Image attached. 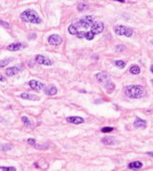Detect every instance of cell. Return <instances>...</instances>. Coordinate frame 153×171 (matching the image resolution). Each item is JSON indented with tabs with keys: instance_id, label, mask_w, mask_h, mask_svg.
I'll return each instance as SVG.
<instances>
[{
	"instance_id": "1f68e13d",
	"label": "cell",
	"mask_w": 153,
	"mask_h": 171,
	"mask_svg": "<svg viewBox=\"0 0 153 171\" xmlns=\"http://www.w3.org/2000/svg\"><path fill=\"white\" fill-rule=\"evenodd\" d=\"M152 82H153V80H152Z\"/></svg>"
},
{
	"instance_id": "6da1fadb",
	"label": "cell",
	"mask_w": 153,
	"mask_h": 171,
	"mask_svg": "<svg viewBox=\"0 0 153 171\" xmlns=\"http://www.w3.org/2000/svg\"><path fill=\"white\" fill-rule=\"evenodd\" d=\"M104 30V24L97 22L93 16H84L77 20L68 27L70 34L77 36V38L92 41L94 36L100 34Z\"/></svg>"
},
{
	"instance_id": "e0dca14e",
	"label": "cell",
	"mask_w": 153,
	"mask_h": 171,
	"mask_svg": "<svg viewBox=\"0 0 153 171\" xmlns=\"http://www.w3.org/2000/svg\"><path fill=\"white\" fill-rule=\"evenodd\" d=\"M130 72L132 75H139L141 70H140V67L137 65V64H132V65L130 67Z\"/></svg>"
},
{
	"instance_id": "44dd1931",
	"label": "cell",
	"mask_w": 153,
	"mask_h": 171,
	"mask_svg": "<svg viewBox=\"0 0 153 171\" xmlns=\"http://www.w3.org/2000/svg\"><path fill=\"white\" fill-rule=\"evenodd\" d=\"M12 60H13V58H7V59L1 60L0 61V67H6Z\"/></svg>"
},
{
	"instance_id": "f546056e",
	"label": "cell",
	"mask_w": 153,
	"mask_h": 171,
	"mask_svg": "<svg viewBox=\"0 0 153 171\" xmlns=\"http://www.w3.org/2000/svg\"><path fill=\"white\" fill-rule=\"evenodd\" d=\"M147 155H149V156H152V157H153V153H150V152H148V153H147Z\"/></svg>"
},
{
	"instance_id": "2e32d148",
	"label": "cell",
	"mask_w": 153,
	"mask_h": 171,
	"mask_svg": "<svg viewBox=\"0 0 153 171\" xmlns=\"http://www.w3.org/2000/svg\"><path fill=\"white\" fill-rule=\"evenodd\" d=\"M101 142L104 145H108V146H111V145H114L115 143V140L114 137H111V136H107V137H104L103 139L101 140Z\"/></svg>"
},
{
	"instance_id": "484cf974",
	"label": "cell",
	"mask_w": 153,
	"mask_h": 171,
	"mask_svg": "<svg viewBox=\"0 0 153 171\" xmlns=\"http://www.w3.org/2000/svg\"><path fill=\"white\" fill-rule=\"evenodd\" d=\"M0 25H2V26L6 27H10L9 24H7V22H5V21H0Z\"/></svg>"
},
{
	"instance_id": "4dcf8cb0",
	"label": "cell",
	"mask_w": 153,
	"mask_h": 171,
	"mask_svg": "<svg viewBox=\"0 0 153 171\" xmlns=\"http://www.w3.org/2000/svg\"><path fill=\"white\" fill-rule=\"evenodd\" d=\"M152 44H153V40H152Z\"/></svg>"
},
{
	"instance_id": "4fadbf2b",
	"label": "cell",
	"mask_w": 153,
	"mask_h": 171,
	"mask_svg": "<svg viewBox=\"0 0 153 171\" xmlns=\"http://www.w3.org/2000/svg\"><path fill=\"white\" fill-rule=\"evenodd\" d=\"M44 94L47 96H55L56 94L58 93V89L53 86V85H49V86L44 87Z\"/></svg>"
},
{
	"instance_id": "30bf717a",
	"label": "cell",
	"mask_w": 153,
	"mask_h": 171,
	"mask_svg": "<svg viewBox=\"0 0 153 171\" xmlns=\"http://www.w3.org/2000/svg\"><path fill=\"white\" fill-rule=\"evenodd\" d=\"M133 126H134V128H136V129H146L147 126V123L146 120L140 118V117H137V118H136L135 121H134Z\"/></svg>"
},
{
	"instance_id": "d6986e66",
	"label": "cell",
	"mask_w": 153,
	"mask_h": 171,
	"mask_svg": "<svg viewBox=\"0 0 153 171\" xmlns=\"http://www.w3.org/2000/svg\"><path fill=\"white\" fill-rule=\"evenodd\" d=\"M22 122H23V124L26 126V127L27 128H32L33 127V125H32V122L30 121V119L28 118V117L27 116H23L22 118H21Z\"/></svg>"
},
{
	"instance_id": "cb8c5ba5",
	"label": "cell",
	"mask_w": 153,
	"mask_h": 171,
	"mask_svg": "<svg viewBox=\"0 0 153 171\" xmlns=\"http://www.w3.org/2000/svg\"><path fill=\"white\" fill-rule=\"evenodd\" d=\"M27 144H30L31 146H35L36 145V141H35V139H33V138H28V139H27Z\"/></svg>"
},
{
	"instance_id": "83f0119b",
	"label": "cell",
	"mask_w": 153,
	"mask_h": 171,
	"mask_svg": "<svg viewBox=\"0 0 153 171\" xmlns=\"http://www.w3.org/2000/svg\"><path fill=\"white\" fill-rule=\"evenodd\" d=\"M115 1H118V2H122V3H124V2H125V0H115Z\"/></svg>"
},
{
	"instance_id": "ffe728a7",
	"label": "cell",
	"mask_w": 153,
	"mask_h": 171,
	"mask_svg": "<svg viewBox=\"0 0 153 171\" xmlns=\"http://www.w3.org/2000/svg\"><path fill=\"white\" fill-rule=\"evenodd\" d=\"M77 9L78 11H80V13H83V11H87L89 9V5L87 3H80V4H78Z\"/></svg>"
},
{
	"instance_id": "ba28073f",
	"label": "cell",
	"mask_w": 153,
	"mask_h": 171,
	"mask_svg": "<svg viewBox=\"0 0 153 171\" xmlns=\"http://www.w3.org/2000/svg\"><path fill=\"white\" fill-rule=\"evenodd\" d=\"M28 85H30V87L33 91H36V92L41 91L44 87V84L43 82H41V81L36 80H31L30 82H28Z\"/></svg>"
},
{
	"instance_id": "52a82bcc",
	"label": "cell",
	"mask_w": 153,
	"mask_h": 171,
	"mask_svg": "<svg viewBox=\"0 0 153 171\" xmlns=\"http://www.w3.org/2000/svg\"><path fill=\"white\" fill-rule=\"evenodd\" d=\"M47 42L49 44H51V46H60V44L63 43V39L60 35L58 34H52L48 37L47 39Z\"/></svg>"
},
{
	"instance_id": "8fae6325",
	"label": "cell",
	"mask_w": 153,
	"mask_h": 171,
	"mask_svg": "<svg viewBox=\"0 0 153 171\" xmlns=\"http://www.w3.org/2000/svg\"><path fill=\"white\" fill-rule=\"evenodd\" d=\"M66 121L69 122V123L71 124H76V125H78V124H82L84 123V118H82V117H80V116H70V117H67L66 118Z\"/></svg>"
},
{
	"instance_id": "7a4b0ae2",
	"label": "cell",
	"mask_w": 153,
	"mask_h": 171,
	"mask_svg": "<svg viewBox=\"0 0 153 171\" xmlns=\"http://www.w3.org/2000/svg\"><path fill=\"white\" fill-rule=\"evenodd\" d=\"M125 95L130 97V99H142L143 96L146 95V90L145 88L141 85H129L125 88Z\"/></svg>"
},
{
	"instance_id": "603a6c76",
	"label": "cell",
	"mask_w": 153,
	"mask_h": 171,
	"mask_svg": "<svg viewBox=\"0 0 153 171\" xmlns=\"http://www.w3.org/2000/svg\"><path fill=\"white\" fill-rule=\"evenodd\" d=\"M114 129V128H113V127H104V128L101 129V132H103V133L111 132H113Z\"/></svg>"
},
{
	"instance_id": "9a60e30c",
	"label": "cell",
	"mask_w": 153,
	"mask_h": 171,
	"mask_svg": "<svg viewBox=\"0 0 153 171\" xmlns=\"http://www.w3.org/2000/svg\"><path fill=\"white\" fill-rule=\"evenodd\" d=\"M128 167L130 169H140L143 167V164L139 161H135V162H131L128 165Z\"/></svg>"
},
{
	"instance_id": "ac0fdd59",
	"label": "cell",
	"mask_w": 153,
	"mask_h": 171,
	"mask_svg": "<svg viewBox=\"0 0 153 171\" xmlns=\"http://www.w3.org/2000/svg\"><path fill=\"white\" fill-rule=\"evenodd\" d=\"M114 64L118 68H124L127 65V62L126 61H123V60H116L114 62Z\"/></svg>"
},
{
	"instance_id": "8992f818",
	"label": "cell",
	"mask_w": 153,
	"mask_h": 171,
	"mask_svg": "<svg viewBox=\"0 0 153 171\" xmlns=\"http://www.w3.org/2000/svg\"><path fill=\"white\" fill-rule=\"evenodd\" d=\"M35 61L39 64H42V65H47V66L52 65V63H53V62L50 59L47 58V57L44 56V55H36L35 56Z\"/></svg>"
},
{
	"instance_id": "d4e9b609",
	"label": "cell",
	"mask_w": 153,
	"mask_h": 171,
	"mask_svg": "<svg viewBox=\"0 0 153 171\" xmlns=\"http://www.w3.org/2000/svg\"><path fill=\"white\" fill-rule=\"evenodd\" d=\"M125 49H126V46H121V44H119V46H117V47H116V50L118 52H122Z\"/></svg>"
},
{
	"instance_id": "7c38bea8",
	"label": "cell",
	"mask_w": 153,
	"mask_h": 171,
	"mask_svg": "<svg viewBox=\"0 0 153 171\" xmlns=\"http://www.w3.org/2000/svg\"><path fill=\"white\" fill-rule=\"evenodd\" d=\"M21 99H27V100H32V101H38L40 99V97L36 95H32V94H28V93H23L21 94Z\"/></svg>"
},
{
	"instance_id": "7402d4cb",
	"label": "cell",
	"mask_w": 153,
	"mask_h": 171,
	"mask_svg": "<svg viewBox=\"0 0 153 171\" xmlns=\"http://www.w3.org/2000/svg\"><path fill=\"white\" fill-rule=\"evenodd\" d=\"M16 168L12 166H0V171H15Z\"/></svg>"
},
{
	"instance_id": "3957f363",
	"label": "cell",
	"mask_w": 153,
	"mask_h": 171,
	"mask_svg": "<svg viewBox=\"0 0 153 171\" xmlns=\"http://www.w3.org/2000/svg\"><path fill=\"white\" fill-rule=\"evenodd\" d=\"M96 78H97V80L106 89V90H108V91L114 90L115 85L113 82V80H111V77L109 76L108 73L100 72V73H98V74H97Z\"/></svg>"
},
{
	"instance_id": "5b68a950",
	"label": "cell",
	"mask_w": 153,
	"mask_h": 171,
	"mask_svg": "<svg viewBox=\"0 0 153 171\" xmlns=\"http://www.w3.org/2000/svg\"><path fill=\"white\" fill-rule=\"evenodd\" d=\"M114 32L115 34H117L119 36H126V37L130 38V36L133 34V30L130 27H128L125 26L119 25L114 27Z\"/></svg>"
},
{
	"instance_id": "5bb4252c",
	"label": "cell",
	"mask_w": 153,
	"mask_h": 171,
	"mask_svg": "<svg viewBox=\"0 0 153 171\" xmlns=\"http://www.w3.org/2000/svg\"><path fill=\"white\" fill-rule=\"evenodd\" d=\"M23 47V44L21 43H13L7 46V49L10 51H18Z\"/></svg>"
},
{
	"instance_id": "4316f807",
	"label": "cell",
	"mask_w": 153,
	"mask_h": 171,
	"mask_svg": "<svg viewBox=\"0 0 153 171\" xmlns=\"http://www.w3.org/2000/svg\"><path fill=\"white\" fill-rule=\"evenodd\" d=\"M0 81H2V82H4V81H6V79L4 78L3 75L1 74V73H0Z\"/></svg>"
},
{
	"instance_id": "277c9868",
	"label": "cell",
	"mask_w": 153,
	"mask_h": 171,
	"mask_svg": "<svg viewBox=\"0 0 153 171\" xmlns=\"http://www.w3.org/2000/svg\"><path fill=\"white\" fill-rule=\"evenodd\" d=\"M22 21L27 22V23H31V24H41L42 23V19L39 16V14L33 10H27L20 15Z\"/></svg>"
},
{
	"instance_id": "9c48e42d",
	"label": "cell",
	"mask_w": 153,
	"mask_h": 171,
	"mask_svg": "<svg viewBox=\"0 0 153 171\" xmlns=\"http://www.w3.org/2000/svg\"><path fill=\"white\" fill-rule=\"evenodd\" d=\"M23 69V65L22 64H19V65H16V66H12V67H9L6 69V74L8 76H14L16 74H18L19 72H21Z\"/></svg>"
},
{
	"instance_id": "f1b7e54d",
	"label": "cell",
	"mask_w": 153,
	"mask_h": 171,
	"mask_svg": "<svg viewBox=\"0 0 153 171\" xmlns=\"http://www.w3.org/2000/svg\"><path fill=\"white\" fill-rule=\"evenodd\" d=\"M150 71L152 72V74H153V64L151 65V67H150Z\"/></svg>"
}]
</instances>
